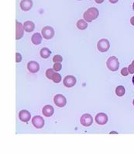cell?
I'll use <instances>...</instances> for the list:
<instances>
[{"label":"cell","mask_w":134,"mask_h":154,"mask_svg":"<svg viewBox=\"0 0 134 154\" xmlns=\"http://www.w3.org/2000/svg\"><path fill=\"white\" fill-rule=\"evenodd\" d=\"M99 15V12L97 8L91 7L88 9L83 14L84 20L87 22H92L93 20H96Z\"/></svg>","instance_id":"6da1fadb"},{"label":"cell","mask_w":134,"mask_h":154,"mask_svg":"<svg viewBox=\"0 0 134 154\" xmlns=\"http://www.w3.org/2000/svg\"><path fill=\"white\" fill-rule=\"evenodd\" d=\"M106 66H107V68L110 71H117L119 67L118 58L115 56H111L110 58H109L107 62H106Z\"/></svg>","instance_id":"7a4b0ae2"},{"label":"cell","mask_w":134,"mask_h":154,"mask_svg":"<svg viewBox=\"0 0 134 154\" xmlns=\"http://www.w3.org/2000/svg\"><path fill=\"white\" fill-rule=\"evenodd\" d=\"M110 48V44L107 39H101L99 40L97 44V48L100 52H106Z\"/></svg>","instance_id":"3957f363"},{"label":"cell","mask_w":134,"mask_h":154,"mask_svg":"<svg viewBox=\"0 0 134 154\" xmlns=\"http://www.w3.org/2000/svg\"><path fill=\"white\" fill-rule=\"evenodd\" d=\"M54 102L55 105L58 107H65L67 104V100L65 97L63 96L62 94H57L54 97Z\"/></svg>","instance_id":"277c9868"},{"label":"cell","mask_w":134,"mask_h":154,"mask_svg":"<svg viewBox=\"0 0 134 154\" xmlns=\"http://www.w3.org/2000/svg\"><path fill=\"white\" fill-rule=\"evenodd\" d=\"M41 33H42L43 38L47 40L51 39V38H54V30L53 29V27L50 26H44Z\"/></svg>","instance_id":"5b68a950"},{"label":"cell","mask_w":134,"mask_h":154,"mask_svg":"<svg viewBox=\"0 0 134 154\" xmlns=\"http://www.w3.org/2000/svg\"><path fill=\"white\" fill-rule=\"evenodd\" d=\"M80 122L81 124L85 127H89L93 123V119L89 114H85L81 117Z\"/></svg>","instance_id":"8992f818"},{"label":"cell","mask_w":134,"mask_h":154,"mask_svg":"<svg viewBox=\"0 0 134 154\" xmlns=\"http://www.w3.org/2000/svg\"><path fill=\"white\" fill-rule=\"evenodd\" d=\"M24 35V27L19 21L16 22V40H19Z\"/></svg>","instance_id":"52a82bcc"},{"label":"cell","mask_w":134,"mask_h":154,"mask_svg":"<svg viewBox=\"0 0 134 154\" xmlns=\"http://www.w3.org/2000/svg\"><path fill=\"white\" fill-rule=\"evenodd\" d=\"M63 83L64 87H67V88H71L76 84V78L73 75H67L64 79Z\"/></svg>","instance_id":"ba28073f"},{"label":"cell","mask_w":134,"mask_h":154,"mask_svg":"<svg viewBox=\"0 0 134 154\" xmlns=\"http://www.w3.org/2000/svg\"><path fill=\"white\" fill-rule=\"evenodd\" d=\"M32 123L36 128H42L44 126V120L40 116H34L32 119Z\"/></svg>","instance_id":"9c48e42d"},{"label":"cell","mask_w":134,"mask_h":154,"mask_svg":"<svg viewBox=\"0 0 134 154\" xmlns=\"http://www.w3.org/2000/svg\"><path fill=\"white\" fill-rule=\"evenodd\" d=\"M95 122L97 124L100 125H106L108 122V116L105 113H99L95 116Z\"/></svg>","instance_id":"30bf717a"},{"label":"cell","mask_w":134,"mask_h":154,"mask_svg":"<svg viewBox=\"0 0 134 154\" xmlns=\"http://www.w3.org/2000/svg\"><path fill=\"white\" fill-rule=\"evenodd\" d=\"M33 7L32 0H22L20 2V8L23 11H29Z\"/></svg>","instance_id":"8fae6325"},{"label":"cell","mask_w":134,"mask_h":154,"mask_svg":"<svg viewBox=\"0 0 134 154\" xmlns=\"http://www.w3.org/2000/svg\"><path fill=\"white\" fill-rule=\"evenodd\" d=\"M19 120L22 121V122H27L30 121L31 119V115L28 111L26 110H22V111H19Z\"/></svg>","instance_id":"7c38bea8"},{"label":"cell","mask_w":134,"mask_h":154,"mask_svg":"<svg viewBox=\"0 0 134 154\" xmlns=\"http://www.w3.org/2000/svg\"><path fill=\"white\" fill-rule=\"evenodd\" d=\"M27 69L31 73H36L40 70V66L37 62L31 61L27 64Z\"/></svg>","instance_id":"4fadbf2b"},{"label":"cell","mask_w":134,"mask_h":154,"mask_svg":"<svg viewBox=\"0 0 134 154\" xmlns=\"http://www.w3.org/2000/svg\"><path fill=\"white\" fill-rule=\"evenodd\" d=\"M43 115L46 117H51L54 115V107L51 105H46L43 107V110H42Z\"/></svg>","instance_id":"5bb4252c"},{"label":"cell","mask_w":134,"mask_h":154,"mask_svg":"<svg viewBox=\"0 0 134 154\" xmlns=\"http://www.w3.org/2000/svg\"><path fill=\"white\" fill-rule=\"evenodd\" d=\"M23 27H24V30L26 32L31 33L35 29V24L32 21H26L23 23Z\"/></svg>","instance_id":"9a60e30c"},{"label":"cell","mask_w":134,"mask_h":154,"mask_svg":"<svg viewBox=\"0 0 134 154\" xmlns=\"http://www.w3.org/2000/svg\"><path fill=\"white\" fill-rule=\"evenodd\" d=\"M31 41L33 44L35 45H38L42 42V36L40 35V33H36L34 35L32 36Z\"/></svg>","instance_id":"2e32d148"},{"label":"cell","mask_w":134,"mask_h":154,"mask_svg":"<svg viewBox=\"0 0 134 154\" xmlns=\"http://www.w3.org/2000/svg\"><path fill=\"white\" fill-rule=\"evenodd\" d=\"M40 55L43 58H47L51 55V51L47 48H43L40 51Z\"/></svg>","instance_id":"e0dca14e"},{"label":"cell","mask_w":134,"mask_h":154,"mask_svg":"<svg viewBox=\"0 0 134 154\" xmlns=\"http://www.w3.org/2000/svg\"><path fill=\"white\" fill-rule=\"evenodd\" d=\"M76 26L79 30H85V29L88 27V23H86V21L85 20H79L77 22Z\"/></svg>","instance_id":"ac0fdd59"},{"label":"cell","mask_w":134,"mask_h":154,"mask_svg":"<svg viewBox=\"0 0 134 154\" xmlns=\"http://www.w3.org/2000/svg\"><path fill=\"white\" fill-rule=\"evenodd\" d=\"M125 92H126L125 87H123V86H119L115 89V94L118 97H123L125 94Z\"/></svg>","instance_id":"d6986e66"},{"label":"cell","mask_w":134,"mask_h":154,"mask_svg":"<svg viewBox=\"0 0 134 154\" xmlns=\"http://www.w3.org/2000/svg\"><path fill=\"white\" fill-rule=\"evenodd\" d=\"M52 80L53 82H54L55 83H58L61 81V76L58 72H54V75H53L52 77Z\"/></svg>","instance_id":"ffe728a7"},{"label":"cell","mask_w":134,"mask_h":154,"mask_svg":"<svg viewBox=\"0 0 134 154\" xmlns=\"http://www.w3.org/2000/svg\"><path fill=\"white\" fill-rule=\"evenodd\" d=\"M54 69H47V71H46V76H47L49 79H52L53 75H54Z\"/></svg>","instance_id":"44dd1931"},{"label":"cell","mask_w":134,"mask_h":154,"mask_svg":"<svg viewBox=\"0 0 134 154\" xmlns=\"http://www.w3.org/2000/svg\"><path fill=\"white\" fill-rule=\"evenodd\" d=\"M61 68H62V65L61 64V62H55V64L54 65L53 69H54V71L58 72V71H61Z\"/></svg>","instance_id":"7402d4cb"},{"label":"cell","mask_w":134,"mask_h":154,"mask_svg":"<svg viewBox=\"0 0 134 154\" xmlns=\"http://www.w3.org/2000/svg\"><path fill=\"white\" fill-rule=\"evenodd\" d=\"M63 61V58L61 55H57L53 58V62H61Z\"/></svg>","instance_id":"603a6c76"},{"label":"cell","mask_w":134,"mask_h":154,"mask_svg":"<svg viewBox=\"0 0 134 154\" xmlns=\"http://www.w3.org/2000/svg\"><path fill=\"white\" fill-rule=\"evenodd\" d=\"M130 74V72L127 68H123V69L121 70V75L123 76H127Z\"/></svg>","instance_id":"cb8c5ba5"},{"label":"cell","mask_w":134,"mask_h":154,"mask_svg":"<svg viewBox=\"0 0 134 154\" xmlns=\"http://www.w3.org/2000/svg\"><path fill=\"white\" fill-rule=\"evenodd\" d=\"M21 61H22V55H21L19 53L17 52L16 54V62L19 63Z\"/></svg>","instance_id":"d4e9b609"},{"label":"cell","mask_w":134,"mask_h":154,"mask_svg":"<svg viewBox=\"0 0 134 154\" xmlns=\"http://www.w3.org/2000/svg\"><path fill=\"white\" fill-rule=\"evenodd\" d=\"M128 69H129V72H130V74H133L134 73V67L133 66L132 64L129 66Z\"/></svg>","instance_id":"484cf974"},{"label":"cell","mask_w":134,"mask_h":154,"mask_svg":"<svg viewBox=\"0 0 134 154\" xmlns=\"http://www.w3.org/2000/svg\"><path fill=\"white\" fill-rule=\"evenodd\" d=\"M130 23H131V25H133V26H134V17H131V19H130Z\"/></svg>","instance_id":"4316f807"},{"label":"cell","mask_w":134,"mask_h":154,"mask_svg":"<svg viewBox=\"0 0 134 154\" xmlns=\"http://www.w3.org/2000/svg\"><path fill=\"white\" fill-rule=\"evenodd\" d=\"M95 2L98 4H101V3H103V2H104V0H95Z\"/></svg>","instance_id":"83f0119b"},{"label":"cell","mask_w":134,"mask_h":154,"mask_svg":"<svg viewBox=\"0 0 134 154\" xmlns=\"http://www.w3.org/2000/svg\"><path fill=\"white\" fill-rule=\"evenodd\" d=\"M118 1H119V0H109V2H111V3H112V4L116 3V2H117Z\"/></svg>","instance_id":"f1b7e54d"},{"label":"cell","mask_w":134,"mask_h":154,"mask_svg":"<svg viewBox=\"0 0 134 154\" xmlns=\"http://www.w3.org/2000/svg\"><path fill=\"white\" fill-rule=\"evenodd\" d=\"M133 85H134V75H133Z\"/></svg>","instance_id":"f546056e"},{"label":"cell","mask_w":134,"mask_h":154,"mask_svg":"<svg viewBox=\"0 0 134 154\" xmlns=\"http://www.w3.org/2000/svg\"><path fill=\"white\" fill-rule=\"evenodd\" d=\"M132 65H133V67H134V60L133 61V62H132Z\"/></svg>","instance_id":"4dcf8cb0"},{"label":"cell","mask_w":134,"mask_h":154,"mask_svg":"<svg viewBox=\"0 0 134 154\" xmlns=\"http://www.w3.org/2000/svg\"><path fill=\"white\" fill-rule=\"evenodd\" d=\"M113 133H115V134H117V132H111V134H113Z\"/></svg>","instance_id":"1f68e13d"},{"label":"cell","mask_w":134,"mask_h":154,"mask_svg":"<svg viewBox=\"0 0 134 154\" xmlns=\"http://www.w3.org/2000/svg\"><path fill=\"white\" fill-rule=\"evenodd\" d=\"M133 10H134V2H133Z\"/></svg>","instance_id":"d6a6232c"},{"label":"cell","mask_w":134,"mask_h":154,"mask_svg":"<svg viewBox=\"0 0 134 154\" xmlns=\"http://www.w3.org/2000/svg\"><path fill=\"white\" fill-rule=\"evenodd\" d=\"M133 106H134V100H133Z\"/></svg>","instance_id":"836d02e7"},{"label":"cell","mask_w":134,"mask_h":154,"mask_svg":"<svg viewBox=\"0 0 134 154\" xmlns=\"http://www.w3.org/2000/svg\"><path fill=\"white\" fill-rule=\"evenodd\" d=\"M78 1H81V0H78Z\"/></svg>","instance_id":"e575fe53"}]
</instances>
